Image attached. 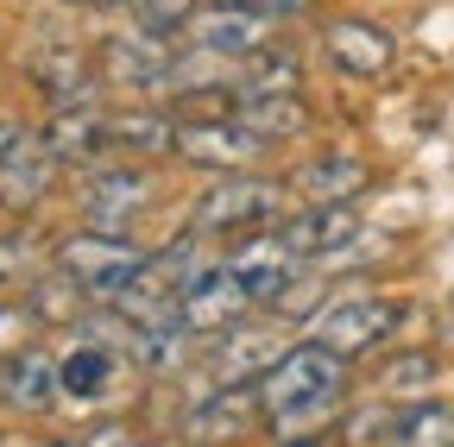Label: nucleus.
I'll list each match as a JSON object with an SVG mask.
<instances>
[{"label":"nucleus","instance_id":"28","mask_svg":"<svg viewBox=\"0 0 454 447\" xmlns=\"http://www.w3.org/2000/svg\"><path fill=\"white\" fill-rule=\"evenodd\" d=\"M32 334H38V309L32 303H0V359L32 347Z\"/></svg>","mask_w":454,"mask_h":447},{"label":"nucleus","instance_id":"19","mask_svg":"<svg viewBox=\"0 0 454 447\" xmlns=\"http://www.w3.org/2000/svg\"><path fill=\"white\" fill-rule=\"evenodd\" d=\"M114 378H121V359H114V347H101V341H76L64 359H57V384H64V397H76V404L107 397Z\"/></svg>","mask_w":454,"mask_h":447},{"label":"nucleus","instance_id":"3","mask_svg":"<svg viewBox=\"0 0 454 447\" xmlns=\"http://www.w3.org/2000/svg\"><path fill=\"white\" fill-rule=\"evenodd\" d=\"M284 183L271 177H253V171H227L221 183H208L190 208V234H259V227H278L284 220Z\"/></svg>","mask_w":454,"mask_h":447},{"label":"nucleus","instance_id":"27","mask_svg":"<svg viewBox=\"0 0 454 447\" xmlns=\"http://www.w3.org/2000/svg\"><path fill=\"white\" fill-rule=\"evenodd\" d=\"M38 240L32 234H0V284H32L38 277Z\"/></svg>","mask_w":454,"mask_h":447},{"label":"nucleus","instance_id":"15","mask_svg":"<svg viewBox=\"0 0 454 447\" xmlns=\"http://www.w3.org/2000/svg\"><path fill=\"white\" fill-rule=\"evenodd\" d=\"M57 397H64V384H57V359L38 353V347H20L0 359V404L20 410V416H44Z\"/></svg>","mask_w":454,"mask_h":447},{"label":"nucleus","instance_id":"11","mask_svg":"<svg viewBox=\"0 0 454 447\" xmlns=\"http://www.w3.org/2000/svg\"><path fill=\"white\" fill-rule=\"evenodd\" d=\"M184 32H190V44H196V50H208V58H221V64H247L253 50H265V44H271V19H265V13H247V7H215V0H202L196 19H190Z\"/></svg>","mask_w":454,"mask_h":447},{"label":"nucleus","instance_id":"4","mask_svg":"<svg viewBox=\"0 0 454 447\" xmlns=\"http://www.w3.org/2000/svg\"><path fill=\"white\" fill-rule=\"evenodd\" d=\"M404 303L397 297H348V303H334L328 315H316V328H309V341H322L328 353H340V359H366V353H379L397 328H404Z\"/></svg>","mask_w":454,"mask_h":447},{"label":"nucleus","instance_id":"23","mask_svg":"<svg viewBox=\"0 0 454 447\" xmlns=\"http://www.w3.org/2000/svg\"><path fill=\"white\" fill-rule=\"evenodd\" d=\"M391 447H454V410L448 404H397V428H391Z\"/></svg>","mask_w":454,"mask_h":447},{"label":"nucleus","instance_id":"10","mask_svg":"<svg viewBox=\"0 0 454 447\" xmlns=\"http://www.w3.org/2000/svg\"><path fill=\"white\" fill-rule=\"evenodd\" d=\"M145 208H152V177L139 171V164H89V183H82L89 227L121 234L127 220H139Z\"/></svg>","mask_w":454,"mask_h":447},{"label":"nucleus","instance_id":"5","mask_svg":"<svg viewBox=\"0 0 454 447\" xmlns=\"http://www.w3.org/2000/svg\"><path fill=\"white\" fill-rule=\"evenodd\" d=\"M253 309V297L240 290V277L227 265H202L190 284L177 290V328L190 334V341H215V334L240 328Z\"/></svg>","mask_w":454,"mask_h":447},{"label":"nucleus","instance_id":"8","mask_svg":"<svg viewBox=\"0 0 454 447\" xmlns=\"http://www.w3.org/2000/svg\"><path fill=\"white\" fill-rule=\"evenodd\" d=\"M170 64H177V38H164V32H121V38H107L101 44V82L114 89H145V95H164L170 89Z\"/></svg>","mask_w":454,"mask_h":447},{"label":"nucleus","instance_id":"32","mask_svg":"<svg viewBox=\"0 0 454 447\" xmlns=\"http://www.w3.org/2000/svg\"><path fill=\"white\" fill-rule=\"evenodd\" d=\"M64 7H82V13H114V7H127V0H64Z\"/></svg>","mask_w":454,"mask_h":447},{"label":"nucleus","instance_id":"29","mask_svg":"<svg viewBox=\"0 0 454 447\" xmlns=\"http://www.w3.org/2000/svg\"><path fill=\"white\" fill-rule=\"evenodd\" d=\"M76 447H145V435H139L133 422H95Z\"/></svg>","mask_w":454,"mask_h":447},{"label":"nucleus","instance_id":"20","mask_svg":"<svg viewBox=\"0 0 454 447\" xmlns=\"http://www.w3.org/2000/svg\"><path fill=\"white\" fill-rule=\"evenodd\" d=\"M51 177H57V158L38 145V133L0 164V202L7 208H38L44 196H51Z\"/></svg>","mask_w":454,"mask_h":447},{"label":"nucleus","instance_id":"33","mask_svg":"<svg viewBox=\"0 0 454 447\" xmlns=\"http://www.w3.org/2000/svg\"><path fill=\"white\" fill-rule=\"evenodd\" d=\"M284 447H328L322 435H297V441H284Z\"/></svg>","mask_w":454,"mask_h":447},{"label":"nucleus","instance_id":"13","mask_svg":"<svg viewBox=\"0 0 454 447\" xmlns=\"http://www.w3.org/2000/svg\"><path fill=\"white\" fill-rule=\"evenodd\" d=\"M278 240L309 265V258H334V252H348V246L360 240V220H354V208H348V202H309L303 214H284V220H278Z\"/></svg>","mask_w":454,"mask_h":447},{"label":"nucleus","instance_id":"21","mask_svg":"<svg viewBox=\"0 0 454 447\" xmlns=\"http://www.w3.org/2000/svg\"><path fill=\"white\" fill-rule=\"evenodd\" d=\"M297 82H303V64H297V50L278 44V38L234 70V95H297Z\"/></svg>","mask_w":454,"mask_h":447},{"label":"nucleus","instance_id":"9","mask_svg":"<svg viewBox=\"0 0 454 447\" xmlns=\"http://www.w3.org/2000/svg\"><path fill=\"white\" fill-rule=\"evenodd\" d=\"M265 422L259 410V378H234V384H215L208 397L184 416V435L196 447H227V441H247Z\"/></svg>","mask_w":454,"mask_h":447},{"label":"nucleus","instance_id":"14","mask_svg":"<svg viewBox=\"0 0 454 447\" xmlns=\"http://www.w3.org/2000/svg\"><path fill=\"white\" fill-rule=\"evenodd\" d=\"M322 44H328L334 70H340V76H360V82L385 76V70H391V58H397L391 32H385V26H372V19H328Z\"/></svg>","mask_w":454,"mask_h":447},{"label":"nucleus","instance_id":"25","mask_svg":"<svg viewBox=\"0 0 454 447\" xmlns=\"http://www.w3.org/2000/svg\"><path fill=\"white\" fill-rule=\"evenodd\" d=\"M435 353H397L385 372H379V390H385V397L397 404V397H423V390L435 384Z\"/></svg>","mask_w":454,"mask_h":447},{"label":"nucleus","instance_id":"26","mask_svg":"<svg viewBox=\"0 0 454 447\" xmlns=\"http://www.w3.org/2000/svg\"><path fill=\"white\" fill-rule=\"evenodd\" d=\"M127 7H133V19H139L145 32L177 38V32L196 19V7H202V0H127Z\"/></svg>","mask_w":454,"mask_h":447},{"label":"nucleus","instance_id":"17","mask_svg":"<svg viewBox=\"0 0 454 447\" xmlns=\"http://www.w3.org/2000/svg\"><path fill=\"white\" fill-rule=\"evenodd\" d=\"M227 114H234L247 133H259L265 145L309 133V101H303V95H234Z\"/></svg>","mask_w":454,"mask_h":447},{"label":"nucleus","instance_id":"7","mask_svg":"<svg viewBox=\"0 0 454 447\" xmlns=\"http://www.w3.org/2000/svg\"><path fill=\"white\" fill-rule=\"evenodd\" d=\"M227 271L240 277V290L253 297V309H271V303H284L291 297V284H297V271H303V258L278 240V227H259V234H247L234 252L221 258Z\"/></svg>","mask_w":454,"mask_h":447},{"label":"nucleus","instance_id":"6","mask_svg":"<svg viewBox=\"0 0 454 447\" xmlns=\"http://www.w3.org/2000/svg\"><path fill=\"white\" fill-rule=\"evenodd\" d=\"M271 145L259 133H247L234 114H202V120H177V158L196 164V171H253V164L265 158Z\"/></svg>","mask_w":454,"mask_h":447},{"label":"nucleus","instance_id":"34","mask_svg":"<svg viewBox=\"0 0 454 447\" xmlns=\"http://www.w3.org/2000/svg\"><path fill=\"white\" fill-rule=\"evenodd\" d=\"M38 447H76V441H38Z\"/></svg>","mask_w":454,"mask_h":447},{"label":"nucleus","instance_id":"35","mask_svg":"<svg viewBox=\"0 0 454 447\" xmlns=\"http://www.w3.org/2000/svg\"><path fill=\"white\" fill-rule=\"evenodd\" d=\"M0 447H13V441H0Z\"/></svg>","mask_w":454,"mask_h":447},{"label":"nucleus","instance_id":"1","mask_svg":"<svg viewBox=\"0 0 454 447\" xmlns=\"http://www.w3.org/2000/svg\"><path fill=\"white\" fill-rule=\"evenodd\" d=\"M340 397H348V359L328 353L322 341H303L291 353H278L259 372V410H265V428L278 441L316 435L340 410Z\"/></svg>","mask_w":454,"mask_h":447},{"label":"nucleus","instance_id":"30","mask_svg":"<svg viewBox=\"0 0 454 447\" xmlns=\"http://www.w3.org/2000/svg\"><path fill=\"white\" fill-rule=\"evenodd\" d=\"M215 7H247V13H265V19H278V13H297L303 0H215Z\"/></svg>","mask_w":454,"mask_h":447},{"label":"nucleus","instance_id":"18","mask_svg":"<svg viewBox=\"0 0 454 447\" xmlns=\"http://www.w3.org/2000/svg\"><path fill=\"white\" fill-rule=\"evenodd\" d=\"M366 183H372V171H366L354 151H328V158H309V164H303L291 189H297L303 202H354Z\"/></svg>","mask_w":454,"mask_h":447},{"label":"nucleus","instance_id":"22","mask_svg":"<svg viewBox=\"0 0 454 447\" xmlns=\"http://www.w3.org/2000/svg\"><path fill=\"white\" fill-rule=\"evenodd\" d=\"M114 127V151H133V158H177V120L152 114V107H133V114H107Z\"/></svg>","mask_w":454,"mask_h":447},{"label":"nucleus","instance_id":"2","mask_svg":"<svg viewBox=\"0 0 454 447\" xmlns=\"http://www.w3.org/2000/svg\"><path fill=\"white\" fill-rule=\"evenodd\" d=\"M51 265L64 271L89 303H121V297L139 284V271H145V246H133L127 234L89 227V234H70L64 246H57Z\"/></svg>","mask_w":454,"mask_h":447},{"label":"nucleus","instance_id":"16","mask_svg":"<svg viewBox=\"0 0 454 447\" xmlns=\"http://www.w3.org/2000/svg\"><path fill=\"white\" fill-rule=\"evenodd\" d=\"M32 89L51 101V107H76V101H95L101 89V70L82 58L76 44H51L32 58Z\"/></svg>","mask_w":454,"mask_h":447},{"label":"nucleus","instance_id":"12","mask_svg":"<svg viewBox=\"0 0 454 447\" xmlns=\"http://www.w3.org/2000/svg\"><path fill=\"white\" fill-rule=\"evenodd\" d=\"M38 145L57 158V164H101L114 151V127L95 101H76V107H51V120L38 127Z\"/></svg>","mask_w":454,"mask_h":447},{"label":"nucleus","instance_id":"24","mask_svg":"<svg viewBox=\"0 0 454 447\" xmlns=\"http://www.w3.org/2000/svg\"><path fill=\"white\" fill-rule=\"evenodd\" d=\"M391 428H397V404L379 397V404H360L340 416V447H391Z\"/></svg>","mask_w":454,"mask_h":447},{"label":"nucleus","instance_id":"31","mask_svg":"<svg viewBox=\"0 0 454 447\" xmlns=\"http://www.w3.org/2000/svg\"><path fill=\"white\" fill-rule=\"evenodd\" d=\"M26 139H32V133H26L20 120H0V164H7V158H13V151H20Z\"/></svg>","mask_w":454,"mask_h":447}]
</instances>
